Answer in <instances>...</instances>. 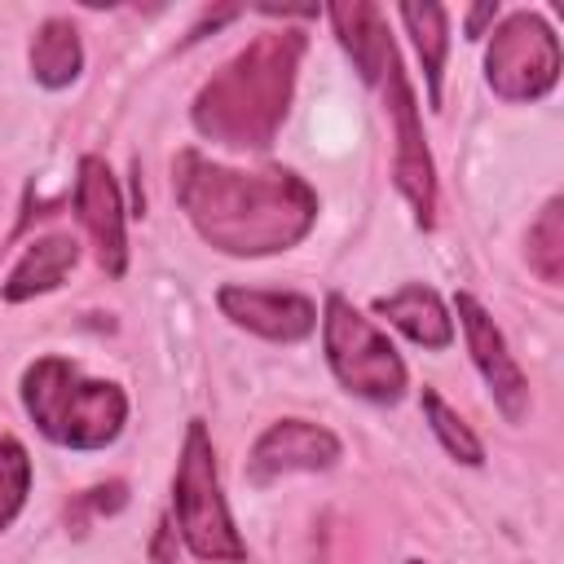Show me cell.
<instances>
[{
	"label": "cell",
	"instance_id": "20",
	"mask_svg": "<svg viewBox=\"0 0 564 564\" xmlns=\"http://www.w3.org/2000/svg\"><path fill=\"white\" fill-rule=\"evenodd\" d=\"M494 18H498V4H494V0H485V4H471V9H467V35L476 40V35L485 31V22H494Z\"/></svg>",
	"mask_w": 564,
	"mask_h": 564
},
{
	"label": "cell",
	"instance_id": "21",
	"mask_svg": "<svg viewBox=\"0 0 564 564\" xmlns=\"http://www.w3.org/2000/svg\"><path fill=\"white\" fill-rule=\"evenodd\" d=\"M405 564H423V560H405Z\"/></svg>",
	"mask_w": 564,
	"mask_h": 564
},
{
	"label": "cell",
	"instance_id": "12",
	"mask_svg": "<svg viewBox=\"0 0 564 564\" xmlns=\"http://www.w3.org/2000/svg\"><path fill=\"white\" fill-rule=\"evenodd\" d=\"M326 13H330V22H335V35H339V44L348 48L357 75H361L370 88H379L383 75H388V66L397 62V48H392L383 9L370 4V0H339V4H330Z\"/></svg>",
	"mask_w": 564,
	"mask_h": 564
},
{
	"label": "cell",
	"instance_id": "5",
	"mask_svg": "<svg viewBox=\"0 0 564 564\" xmlns=\"http://www.w3.org/2000/svg\"><path fill=\"white\" fill-rule=\"evenodd\" d=\"M322 339H326V361L335 379L366 397V401H401L405 392V361L388 344V335L361 317L344 295H326V317H322Z\"/></svg>",
	"mask_w": 564,
	"mask_h": 564
},
{
	"label": "cell",
	"instance_id": "7",
	"mask_svg": "<svg viewBox=\"0 0 564 564\" xmlns=\"http://www.w3.org/2000/svg\"><path fill=\"white\" fill-rule=\"evenodd\" d=\"M379 88H383L388 110H392V123H397V189L410 198L414 220L423 229H432V220H436V172H432V154L423 145L414 93H410V84L401 75V62L388 66V75H383Z\"/></svg>",
	"mask_w": 564,
	"mask_h": 564
},
{
	"label": "cell",
	"instance_id": "1",
	"mask_svg": "<svg viewBox=\"0 0 564 564\" xmlns=\"http://www.w3.org/2000/svg\"><path fill=\"white\" fill-rule=\"evenodd\" d=\"M176 203L203 242L225 256H269L295 247L317 220V194L286 167H225L198 150L172 163Z\"/></svg>",
	"mask_w": 564,
	"mask_h": 564
},
{
	"label": "cell",
	"instance_id": "19",
	"mask_svg": "<svg viewBox=\"0 0 564 564\" xmlns=\"http://www.w3.org/2000/svg\"><path fill=\"white\" fill-rule=\"evenodd\" d=\"M26 489H31V458L9 432H0V529L13 524V516L26 502Z\"/></svg>",
	"mask_w": 564,
	"mask_h": 564
},
{
	"label": "cell",
	"instance_id": "8",
	"mask_svg": "<svg viewBox=\"0 0 564 564\" xmlns=\"http://www.w3.org/2000/svg\"><path fill=\"white\" fill-rule=\"evenodd\" d=\"M339 436L308 423V419H278L260 432L247 454V480L256 489L291 476V471H326L339 463Z\"/></svg>",
	"mask_w": 564,
	"mask_h": 564
},
{
	"label": "cell",
	"instance_id": "9",
	"mask_svg": "<svg viewBox=\"0 0 564 564\" xmlns=\"http://www.w3.org/2000/svg\"><path fill=\"white\" fill-rule=\"evenodd\" d=\"M454 308H458V322H463L471 361H476V370L485 375V383H489L498 410H502L511 423H520L524 410H529V383H524V370L516 366V357L507 352L502 330L494 326V317L485 313V304H480L476 295H467V291L454 295Z\"/></svg>",
	"mask_w": 564,
	"mask_h": 564
},
{
	"label": "cell",
	"instance_id": "11",
	"mask_svg": "<svg viewBox=\"0 0 564 564\" xmlns=\"http://www.w3.org/2000/svg\"><path fill=\"white\" fill-rule=\"evenodd\" d=\"M220 313L260 335V339H273V344H295L304 335H313L317 326V308L313 300L295 295V291H256V286H220L216 295Z\"/></svg>",
	"mask_w": 564,
	"mask_h": 564
},
{
	"label": "cell",
	"instance_id": "4",
	"mask_svg": "<svg viewBox=\"0 0 564 564\" xmlns=\"http://www.w3.org/2000/svg\"><path fill=\"white\" fill-rule=\"evenodd\" d=\"M172 511H176V529H181L185 546L198 560H212V564L247 560V546H242L229 502L220 494L216 449H212L203 419H194L185 427V445H181V463H176V480H172Z\"/></svg>",
	"mask_w": 564,
	"mask_h": 564
},
{
	"label": "cell",
	"instance_id": "2",
	"mask_svg": "<svg viewBox=\"0 0 564 564\" xmlns=\"http://www.w3.org/2000/svg\"><path fill=\"white\" fill-rule=\"evenodd\" d=\"M304 35L282 26L238 48L194 97V128L234 150H264L291 106Z\"/></svg>",
	"mask_w": 564,
	"mask_h": 564
},
{
	"label": "cell",
	"instance_id": "6",
	"mask_svg": "<svg viewBox=\"0 0 564 564\" xmlns=\"http://www.w3.org/2000/svg\"><path fill=\"white\" fill-rule=\"evenodd\" d=\"M485 79L502 101H538L560 79V40L542 13H511L485 53Z\"/></svg>",
	"mask_w": 564,
	"mask_h": 564
},
{
	"label": "cell",
	"instance_id": "10",
	"mask_svg": "<svg viewBox=\"0 0 564 564\" xmlns=\"http://www.w3.org/2000/svg\"><path fill=\"white\" fill-rule=\"evenodd\" d=\"M75 212L97 247V260L110 278H119L128 269V238H123V203H119V185L110 176V167L97 154L79 159V176H75Z\"/></svg>",
	"mask_w": 564,
	"mask_h": 564
},
{
	"label": "cell",
	"instance_id": "16",
	"mask_svg": "<svg viewBox=\"0 0 564 564\" xmlns=\"http://www.w3.org/2000/svg\"><path fill=\"white\" fill-rule=\"evenodd\" d=\"M419 57H423V75H427V97L432 106L441 101V66H445V48H449V18L441 4H401L397 9Z\"/></svg>",
	"mask_w": 564,
	"mask_h": 564
},
{
	"label": "cell",
	"instance_id": "18",
	"mask_svg": "<svg viewBox=\"0 0 564 564\" xmlns=\"http://www.w3.org/2000/svg\"><path fill=\"white\" fill-rule=\"evenodd\" d=\"M423 414H427V423H432V432H436V441L445 445V454L449 458H458V463H467V467H476V463H485V449H480V441H476V432L432 392V388H423Z\"/></svg>",
	"mask_w": 564,
	"mask_h": 564
},
{
	"label": "cell",
	"instance_id": "14",
	"mask_svg": "<svg viewBox=\"0 0 564 564\" xmlns=\"http://www.w3.org/2000/svg\"><path fill=\"white\" fill-rule=\"evenodd\" d=\"M375 313H383L405 339H414L423 348H449V339H454V322H449L441 295L423 282H410L397 295L375 300Z\"/></svg>",
	"mask_w": 564,
	"mask_h": 564
},
{
	"label": "cell",
	"instance_id": "15",
	"mask_svg": "<svg viewBox=\"0 0 564 564\" xmlns=\"http://www.w3.org/2000/svg\"><path fill=\"white\" fill-rule=\"evenodd\" d=\"M84 66V44L79 31L66 18H48L40 22L35 40H31V75L44 88H66Z\"/></svg>",
	"mask_w": 564,
	"mask_h": 564
},
{
	"label": "cell",
	"instance_id": "17",
	"mask_svg": "<svg viewBox=\"0 0 564 564\" xmlns=\"http://www.w3.org/2000/svg\"><path fill=\"white\" fill-rule=\"evenodd\" d=\"M529 264L551 286L564 278V198H551L529 225Z\"/></svg>",
	"mask_w": 564,
	"mask_h": 564
},
{
	"label": "cell",
	"instance_id": "13",
	"mask_svg": "<svg viewBox=\"0 0 564 564\" xmlns=\"http://www.w3.org/2000/svg\"><path fill=\"white\" fill-rule=\"evenodd\" d=\"M75 260H79V242H75L70 234L35 238V242L22 251V260L9 269L0 295H4L9 304H22V300H31V295H44V291L62 286V278L75 269Z\"/></svg>",
	"mask_w": 564,
	"mask_h": 564
},
{
	"label": "cell",
	"instance_id": "3",
	"mask_svg": "<svg viewBox=\"0 0 564 564\" xmlns=\"http://www.w3.org/2000/svg\"><path fill=\"white\" fill-rule=\"evenodd\" d=\"M22 405L35 427L66 449H106L128 419V397L119 383L84 379L75 361L40 357L22 375Z\"/></svg>",
	"mask_w": 564,
	"mask_h": 564
}]
</instances>
